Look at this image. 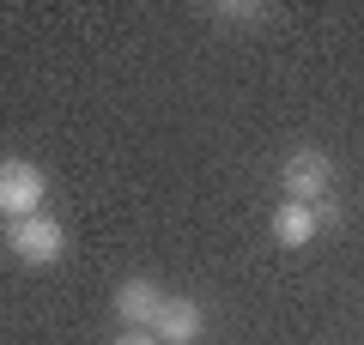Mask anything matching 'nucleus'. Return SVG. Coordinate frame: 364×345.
<instances>
[{
  "label": "nucleus",
  "mask_w": 364,
  "mask_h": 345,
  "mask_svg": "<svg viewBox=\"0 0 364 345\" xmlns=\"http://www.w3.org/2000/svg\"><path fill=\"white\" fill-rule=\"evenodd\" d=\"M279 188H286V200H304V206L334 200V158H328L322 146H298V152L279 164Z\"/></svg>",
  "instance_id": "1"
},
{
  "label": "nucleus",
  "mask_w": 364,
  "mask_h": 345,
  "mask_svg": "<svg viewBox=\"0 0 364 345\" xmlns=\"http://www.w3.org/2000/svg\"><path fill=\"white\" fill-rule=\"evenodd\" d=\"M6 248H13L25 267H55V261L67 255V230H61V218H49V212L13 218V224H6Z\"/></svg>",
  "instance_id": "2"
},
{
  "label": "nucleus",
  "mask_w": 364,
  "mask_h": 345,
  "mask_svg": "<svg viewBox=\"0 0 364 345\" xmlns=\"http://www.w3.org/2000/svg\"><path fill=\"white\" fill-rule=\"evenodd\" d=\"M43 194H49V176L31 158H0V212H6V224L13 218H37Z\"/></svg>",
  "instance_id": "3"
},
{
  "label": "nucleus",
  "mask_w": 364,
  "mask_h": 345,
  "mask_svg": "<svg viewBox=\"0 0 364 345\" xmlns=\"http://www.w3.org/2000/svg\"><path fill=\"white\" fill-rule=\"evenodd\" d=\"M334 218H340L334 200H322V206L286 200L279 212H273V243H279V248H310V243H316V230H328Z\"/></svg>",
  "instance_id": "4"
},
{
  "label": "nucleus",
  "mask_w": 364,
  "mask_h": 345,
  "mask_svg": "<svg viewBox=\"0 0 364 345\" xmlns=\"http://www.w3.org/2000/svg\"><path fill=\"white\" fill-rule=\"evenodd\" d=\"M152 333H158V345H195L200 333H207V309H200L195 297H164Z\"/></svg>",
  "instance_id": "5"
},
{
  "label": "nucleus",
  "mask_w": 364,
  "mask_h": 345,
  "mask_svg": "<svg viewBox=\"0 0 364 345\" xmlns=\"http://www.w3.org/2000/svg\"><path fill=\"white\" fill-rule=\"evenodd\" d=\"M158 309H164V291H158L152 279H122L116 285V321H122V327H146V333H152Z\"/></svg>",
  "instance_id": "6"
},
{
  "label": "nucleus",
  "mask_w": 364,
  "mask_h": 345,
  "mask_svg": "<svg viewBox=\"0 0 364 345\" xmlns=\"http://www.w3.org/2000/svg\"><path fill=\"white\" fill-rule=\"evenodd\" d=\"M213 18H225V25H249V18H267V13H261V6H243V0H237V6H213Z\"/></svg>",
  "instance_id": "7"
},
{
  "label": "nucleus",
  "mask_w": 364,
  "mask_h": 345,
  "mask_svg": "<svg viewBox=\"0 0 364 345\" xmlns=\"http://www.w3.org/2000/svg\"><path fill=\"white\" fill-rule=\"evenodd\" d=\"M109 345H158V333H146V327H122Z\"/></svg>",
  "instance_id": "8"
}]
</instances>
